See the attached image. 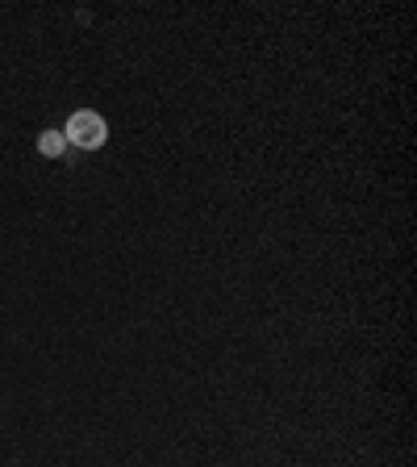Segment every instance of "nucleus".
I'll use <instances>...</instances> for the list:
<instances>
[{
  "mask_svg": "<svg viewBox=\"0 0 417 467\" xmlns=\"http://www.w3.org/2000/svg\"><path fill=\"white\" fill-rule=\"evenodd\" d=\"M63 138H67V146H75V151H100V146H105V138H109V125H105L100 113L80 109V113H71Z\"/></svg>",
  "mask_w": 417,
  "mask_h": 467,
  "instance_id": "nucleus-1",
  "label": "nucleus"
},
{
  "mask_svg": "<svg viewBox=\"0 0 417 467\" xmlns=\"http://www.w3.org/2000/svg\"><path fill=\"white\" fill-rule=\"evenodd\" d=\"M38 151L46 154V159H59V154H67V138L59 134V130H42Z\"/></svg>",
  "mask_w": 417,
  "mask_h": 467,
  "instance_id": "nucleus-2",
  "label": "nucleus"
}]
</instances>
